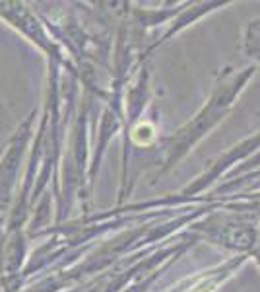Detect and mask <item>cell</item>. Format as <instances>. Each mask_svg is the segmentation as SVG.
<instances>
[{"mask_svg":"<svg viewBox=\"0 0 260 292\" xmlns=\"http://www.w3.org/2000/svg\"><path fill=\"white\" fill-rule=\"evenodd\" d=\"M250 74H254V68H245L243 74H237L231 82H227V84H223L222 88L216 90V94L212 96V100L204 107V111L196 115V119L192 123H188L185 129L179 131V135L173 139L175 144L171 146V160H169L171 164L177 162L179 158H183L188 152V148L196 140L202 139L222 119V115L231 107V103H233L235 96L239 94V90L243 88V84L247 82V78Z\"/></svg>","mask_w":260,"mask_h":292,"instance_id":"1","label":"cell"}]
</instances>
